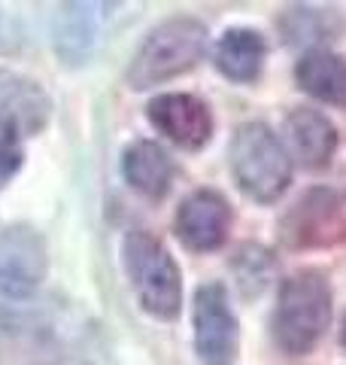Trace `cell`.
Here are the masks:
<instances>
[{
    "label": "cell",
    "mask_w": 346,
    "mask_h": 365,
    "mask_svg": "<svg viewBox=\"0 0 346 365\" xmlns=\"http://www.w3.org/2000/svg\"><path fill=\"white\" fill-rule=\"evenodd\" d=\"M280 241L288 250H328L346 244V186L304 192L280 220Z\"/></svg>",
    "instance_id": "obj_5"
},
{
    "label": "cell",
    "mask_w": 346,
    "mask_h": 365,
    "mask_svg": "<svg viewBox=\"0 0 346 365\" xmlns=\"http://www.w3.org/2000/svg\"><path fill=\"white\" fill-rule=\"evenodd\" d=\"M331 323V283L322 271L304 268L283 280L271 317L273 344L288 356H307Z\"/></svg>",
    "instance_id": "obj_1"
},
{
    "label": "cell",
    "mask_w": 346,
    "mask_h": 365,
    "mask_svg": "<svg viewBox=\"0 0 346 365\" xmlns=\"http://www.w3.org/2000/svg\"><path fill=\"white\" fill-rule=\"evenodd\" d=\"M295 79L322 104L346 107V58L331 49H310L295 64Z\"/></svg>",
    "instance_id": "obj_15"
},
{
    "label": "cell",
    "mask_w": 346,
    "mask_h": 365,
    "mask_svg": "<svg viewBox=\"0 0 346 365\" xmlns=\"http://www.w3.org/2000/svg\"><path fill=\"white\" fill-rule=\"evenodd\" d=\"M285 140L292 155L298 158V165L307 170H322L331 165L340 137L325 113L298 107L285 116Z\"/></svg>",
    "instance_id": "obj_12"
},
{
    "label": "cell",
    "mask_w": 346,
    "mask_h": 365,
    "mask_svg": "<svg viewBox=\"0 0 346 365\" xmlns=\"http://www.w3.org/2000/svg\"><path fill=\"white\" fill-rule=\"evenodd\" d=\"M49 271L46 237L31 225H9L0 232V295L25 299L37 292Z\"/></svg>",
    "instance_id": "obj_7"
},
{
    "label": "cell",
    "mask_w": 346,
    "mask_h": 365,
    "mask_svg": "<svg viewBox=\"0 0 346 365\" xmlns=\"http://www.w3.org/2000/svg\"><path fill=\"white\" fill-rule=\"evenodd\" d=\"M231 174L249 201L271 204L292 182V158L264 122H243L231 140Z\"/></svg>",
    "instance_id": "obj_4"
},
{
    "label": "cell",
    "mask_w": 346,
    "mask_h": 365,
    "mask_svg": "<svg viewBox=\"0 0 346 365\" xmlns=\"http://www.w3.org/2000/svg\"><path fill=\"white\" fill-rule=\"evenodd\" d=\"M110 9V4H61L55 9L52 43L67 67H79L95 55Z\"/></svg>",
    "instance_id": "obj_11"
},
{
    "label": "cell",
    "mask_w": 346,
    "mask_h": 365,
    "mask_svg": "<svg viewBox=\"0 0 346 365\" xmlns=\"http://www.w3.org/2000/svg\"><path fill=\"white\" fill-rule=\"evenodd\" d=\"M173 158L155 140H134L122 153V177L125 182L149 201H161L173 182Z\"/></svg>",
    "instance_id": "obj_13"
},
{
    "label": "cell",
    "mask_w": 346,
    "mask_h": 365,
    "mask_svg": "<svg viewBox=\"0 0 346 365\" xmlns=\"http://www.w3.org/2000/svg\"><path fill=\"white\" fill-rule=\"evenodd\" d=\"M192 326L194 353H198L201 365H234L240 350V326L222 283L198 287L192 304Z\"/></svg>",
    "instance_id": "obj_6"
},
{
    "label": "cell",
    "mask_w": 346,
    "mask_h": 365,
    "mask_svg": "<svg viewBox=\"0 0 346 365\" xmlns=\"http://www.w3.org/2000/svg\"><path fill=\"white\" fill-rule=\"evenodd\" d=\"M149 125L164 134L182 150H204L213 137V113L206 107V101L189 91H170V95H158L149 101L146 107Z\"/></svg>",
    "instance_id": "obj_9"
},
{
    "label": "cell",
    "mask_w": 346,
    "mask_h": 365,
    "mask_svg": "<svg viewBox=\"0 0 346 365\" xmlns=\"http://www.w3.org/2000/svg\"><path fill=\"white\" fill-rule=\"evenodd\" d=\"M231 204L216 189H198L177 210V237L192 253H213L231 232Z\"/></svg>",
    "instance_id": "obj_10"
},
{
    "label": "cell",
    "mask_w": 346,
    "mask_h": 365,
    "mask_svg": "<svg viewBox=\"0 0 346 365\" xmlns=\"http://www.w3.org/2000/svg\"><path fill=\"white\" fill-rule=\"evenodd\" d=\"M19 43V31H16V21L9 19L4 9H0V52L13 49V46Z\"/></svg>",
    "instance_id": "obj_19"
},
{
    "label": "cell",
    "mask_w": 346,
    "mask_h": 365,
    "mask_svg": "<svg viewBox=\"0 0 346 365\" xmlns=\"http://www.w3.org/2000/svg\"><path fill=\"white\" fill-rule=\"evenodd\" d=\"M206 25L192 16H177L161 21L149 31V37L140 43L128 64V86L146 91L152 86H164L170 79L189 73L206 52Z\"/></svg>",
    "instance_id": "obj_2"
},
{
    "label": "cell",
    "mask_w": 346,
    "mask_h": 365,
    "mask_svg": "<svg viewBox=\"0 0 346 365\" xmlns=\"http://www.w3.org/2000/svg\"><path fill=\"white\" fill-rule=\"evenodd\" d=\"M122 265L140 307L155 319H177L182 311V274L170 250L146 228L122 237Z\"/></svg>",
    "instance_id": "obj_3"
},
{
    "label": "cell",
    "mask_w": 346,
    "mask_h": 365,
    "mask_svg": "<svg viewBox=\"0 0 346 365\" xmlns=\"http://www.w3.org/2000/svg\"><path fill=\"white\" fill-rule=\"evenodd\" d=\"M264 58H268V43L252 28H228L216 43L213 61L216 71L231 83H256L261 76Z\"/></svg>",
    "instance_id": "obj_14"
},
{
    "label": "cell",
    "mask_w": 346,
    "mask_h": 365,
    "mask_svg": "<svg viewBox=\"0 0 346 365\" xmlns=\"http://www.w3.org/2000/svg\"><path fill=\"white\" fill-rule=\"evenodd\" d=\"M21 162H25V153L19 143H0V192L21 170Z\"/></svg>",
    "instance_id": "obj_18"
},
{
    "label": "cell",
    "mask_w": 346,
    "mask_h": 365,
    "mask_svg": "<svg viewBox=\"0 0 346 365\" xmlns=\"http://www.w3.org/2000/svg\"><path fill=\"white\" fill-rule=\"evenodd\" d=\"M52 119V98L31 76L0 67V143L40 134Z\"/></svg>",
    "instance_id": "obj_8"
},
{
    "label": "cell",
    "mask_w": 346,
    "mask_h": 365,
    "mask_svg": "<svg viewBox=\"0 0 346 365\" xmlns=\"http://www.w3.org/2000/svg\"><path fill=\"white\" fill-rule=\"evenodd\" d=\"M340 344H343V350H346V317H343V329H340Z\"/></svg>",
    "instance_id": "obj_20"
},
{
    "label": "cell",
    "mask_w": 346,
    "mask_h": 365,
    "mask_svg": "<svg viewBox=\"0 0 346 365\" xmlns=\"http://www.w3.org/2000/svg\"><path fill=\"white\" fill-rule=\"evenodd\" d=\"M231 271H234V277H237L240 292H243L246 299H252V295H261L264 287L271 283L273 271H276V262L264 247L243 244L234 253V259H231Z\"/></svg>",
    "instance_id": "obj_17"
},
{
    "label": "cell",
    "mask_w": 346,
    "mask_h": 365,
    "mask_svg": "<svg viewBox=\"0 0 346 365\" xmlns=\"http://www.w3.org/2000/svg\"><path fill=\"white\" fill-rule=\"evenodd\" d=\"M283 40L288 46H304V49H322L319 43L334 40L343 31V19L337 9H319V6H288L276 21Z\"/></svg>",
    "instance_id": "obj_16"
}]
</instances>
